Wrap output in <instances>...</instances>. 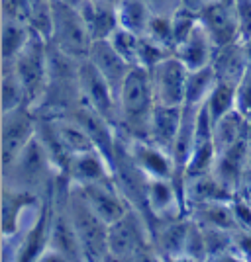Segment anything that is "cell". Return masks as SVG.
Returning a JSON list of instances; mask_svg holds the SVG:
<instances>
[{"label":"cell","instance_id":"6da1fadb","mask_svg":"<svg viewBox=\"0 0 251 262\" xmlns=\"http://www.w3.org/2000/svg\"><path fill=\"white\" fill-rule=\"evenodd\" d=\"M157 106L151 75L145 67H131L118 92V120L116 127L124 139H149V123Z\"/></svg>","mask_w":251,"mask_h":262},{"label":"cell","instance_id":"7a4b0ae2","mask_svg":"<svg viewBox=\"0 0 251 262\" xmlns=\"http://www.w3.org/2000/svg\"><path fill=\"white\" fill-rule=\"evenodd\" d=\"M2 170H4L2 172L4 186L22 190V192L40 194V196L49 194L55 180L61 176L42 139L37 137V133L10 163L2 166Z\"/></svg>","mask_w":251,"mask_h":262},{"label":"cell","instance_id":"3957f363","mask_svg":"<svg viewBox=\"0 0 251 262\" xmlns=\"http://www.w3.org/2000/svg\"><path fill=\"white\" fill-rule=\"evenodd\" d=\"M67 209L73 219L76 237L81 241V249L85 260H108V227L100 215L92 209L85 198L81 186L69 182L67 188Z\"/></svg>","mask_w":251,"mask_h":262},{"label":"cell","instance_id":"277c9868","mask_svg":"<svg viewBox=\"0 0 251 262\" xmlns=\"http://www.w3.org/2000/svg\"><path fill=\"white\" fill-rule=\"evenodd\" d=\"M108 252L112 260L157 258L149 219L131 208L120 221L108 227Z\"/></svg>","mask_w":251,"mask_h":262},{"label":"cell","instance_id":"5b68a950","mask_svg":"<svg viewBox=\"0 0 251 262\" xmlns=\"http://www.w3.org/2000/svg\"><path fill=\"white\" fill-rule=\"evenodd\" d=\"M12 65L16 69L18 77L22 80L26 94H28V106L37 110L44 102L49 86V55H47V39L40 33H33L30 43L24 47V51Z\"/></svg>","mask_w":251,"mask_h":262},{"label":"cell","instance_id":"8992f818","mask_svg":"<svg viewBox=\"0 0 251 262\" xmlns=\"http://www.w3.org/2000/svg\"><path fill=\"white\" fill-rule=\"evenodd\" d=\"M92 41L94 39L88 32L81 10L63 0H53V32L49 43L71 55L73 59L83 61L88 59Z\"/></svg>","mask_w":251,"mask_h":262},{"label":"cell","instance_id":"52a82bcc","mask_svg":"<svg viewBox=\"0 0 251 262\" xmlns=\"http://www.w3.org/2000/svg\"><path fill=\"white\" fill-rule=\"evenodd\" d=\"M153 92L157 104L163 106H185L188 69L175 53L165 57L149 69Z\"/></svg>","mask_w":251,"mask_h":262},{"label":"cell","instance_id":"ba28073f","mask_svg":"<svg viewBox=\"0 0 251 262\" xmlns=\"http://www.w3.org/2000/svg\"><path fill=\"white\" fill-rule=\"evenodd\" d=\"M79 88L81 98L87 102L90 108H94L100 116H104L116 125L118 120V96L114 88L108 84V80L96 71L88 59L81 61L79 67ZM118 129V127H116Z\"/></svg>","mask_w":251,"mask_h":262},{"label":"cell","instance_id":"9c48e42d","mask_svg":"<svg viewBox=\"0 0 251 262\" xmlns=\"http://www.w3.org/2000/svg\"><path fill=\"white\" fill-rule=\"evenodd\" d=\"M37 133V112L22 106L2 114V166L32 141Z\"/></svg>","mask_w":251,"mask_h":262},{"label":"cell","instance_id":"30bf717a","mask_svg":"<svg viewBox=\"0 0 251 262\" xmlns=\"http://www.w3.org/2000/svg\"><path fill=\"white\" fill-rule=\"evenodd\" d=\"M81 190H83L85 198L88 200V204L92 206V209L99 213L100 219L106 225L120 221L131 209L130 202L122 194L120 186L116 184L114 176L108 178V180H102V182L81 186Z\"/></svg>","mask_w":251,"mask_h":262},{"label":"cell","instance_id":"8fae6325","mask_svg":"<svg viewBox=\"0 0 251 262\" xmlns=\"http://www.w3.org/2000/svg\"><path fill=\"white\" fill-rule=\"evenodd\" d=\"M198 22L206 30L216 49L241 41L240 24H238V16H236L234 6L214 0L212 4H208L206 8L198 14Z\"/></svg>","mask_w":251,"mask_h":262},{"label":"cell","instance_id":"7c38bea8","mask_svg":"<svg viewBox=\"0 0 251 262\" xmlns=\"http://www.w3.org/2000/svg\"><path fill=\"white\" fill-rule=\"evenodd\" d=\"M190 217L183 213L177 217L157 219L151 223L153 247L157 258H185V243Z\"/></svg>","mask_w":251,"mask_h":262},{"label":"cell","instance_id":"4fadbf2b","mask_svg":"<svg viewBox=\"0 0 251 262\" xmlns=\"http://www.w3.org/2000/svg\"><path fill=\"white\" fill-rule=\"evenodd\" d=\"M247 155H249V135H245L243 139L234 143L228 149L220 151L216 155L214 166H212V172L216 174V178L228 188L234 196H238L241 192Z\"/></svg>","mask_w":251,"mask_h":262},{"label":"cell","instance_id":"5bb4252c","mask_svg":"<svg viewBox=\"0 0 251 262\" xmlns=\"http://www.w3.org/2000/svg\"><path fill=\"white\" fill-rule=\"evenodd\" d=\"M44 196L32 194V192H22L4 186L2 188V233L4 241H10L18 235H22V225L26 223V213L32 206L40 204Z\"/></svg>","mask_w":251,"mask_h":262},{"label":"cell","instance_id":"9a60e30c","mask_svg":"<svg viewBox=\"0 0 251 262\" xmlns=\"http://www.w3.org/2000/svg\"><path fill=\"white\" fill-rule=\"evenodd\" d=\"M147 211H149L151 223L157 219L177 217V215L186 213L183 196L171 178H149V182H147Z\"/></svg>","mask_w":251,"mask_h":262},{"label":"cell","instance_id":"2e32d148","mask_svg":"<svg viewBox=\"0 0 251 262\" xmlns=\"http://www.w3.org/2000/svg\"><path fill=\"white\" fill-rule=\"evenodd\" d=\"M88 61L108 80V84L114 88V92L118 96L124 80L131 71V65L116 51L112 41L110 39H94L90 45V51H88Z\"/></svg>","mask_w":251,"mask_h":262},{"label":"cell","instance_id":"e0dca14e","mask_svg":"<svg viewBox=\"0 0 251 262\" xmlns=\"http://www.w3.org/2000/svg\"><path fill=\"white\" fill-rule=\"evenodd\" d=\"M112 176H114L112 163L100 153L99 149L75 155L69 161V166H67V172H65L67 180L79 186L102 182V180H108Z\"/></svg>","mask_w":251,"mask_h":262},{"label":"cell","instance_id":"ac0fdd59","mask_svg":"<svg viewBox=\"0 0 251 262\" xmlns=\"http://www.w3.org/2000/svg\"><path fill=\"white\" fill-rule=\"evenodd\" d=\"M234 198L236 196L220 182L212 170L210 172H200V174L185 176V182H183V204H185V211H188V209L195 208V206H200V204L234 200Z\"/></svg>","mask_w":251,"mask_h":262},{"label":"cell","instance_id":"d6986e66","mask_svg":"<svg viewBox=\"0 0 251 262\" xmlns=\"http://www.w3.org/2000/svg\"><path fill=\"white\" fill-rule=\"evenodd\" d=\"M128 147H130L133 161L149 178H171L173 180L175 163L165 149L151 143L149 139H133V141H128Z\"/></svg>","mask_w":251,"mask_h":262},{"label":"cell","instance_id":"ffe728a7","mask_svg":"<svg viewBox=\"0 0 251 262\" xmlns=\"http://www.w3.org/2000/svg\"><path fill=\"white\" fill-rule=\"evenodd\" d=\"M79 10L83 14L92 39H110V35L120 28L116 4L108 0H85Z\"/></svg>","mask_w":251,"mask_h":262},{"label":"cell","instance_id":"44dd1931","mask_svg":"<svg viewBox=\"0 0 251 262\" xmlns=\"http://www.w3.org/2000/svg\"><path fill=\"white\" fill-rule=\"evenodd\" d=\"M183 112L185 106H163V104H157L153 110L149 123V141L159 145L169 155L183 121Z\"/></svg>","mask_w":251,"mask_h":262},{"label":"cell","instance_id":"7402d4cb","mask_svg":"<svg viewBox=\"0 0 251 262\" xmlns=\"http://www.w3.org/2000/svg\"><path fill=\"white\" fill-rule=\"evenodd\" d=\"M214 53H216V47L212 43L206 30L200 26V22H198V26L192 32L188 33V37L185 41H181L175 47V55L185 63L188 71L212 65Z\"/></svg>","mask_w":251,"mask_h":262},{"label":"cell","instance_id":"603a6c76","mask_svg":"<svg viewBox=\"0 0 251 262\" xmlns=\"http://www.w3.org/2000/svg\"><path fill=\"white\" fill-rule=\"evenodd\" d=\"M186 215L190 219H195L198 225L208 227V229L236 231L240 227L234 206H231V200L200 204V206H195V208L188 209Z\"/></svg>","mask_w":251,"mask_h":262},{"label":"cell","instance_id":"cb8c5ba5","mask_svg":"<svg viewBox=\"0 0 251 262\" xmlns=\"http://www.w3.org/2000/svg\"><path fill=\"white\" fill-rule=\"evenodd\" d=\"M251 121L241 114L238 108L222 116L218 121H214V143H216V155L224 149L231 147L234 143L249 135Z\"/></svg>","mask_w":251,"mask_h":262},{"label":"cell","instance_id":"d4e9b609","mask_svg":"<svg viewBox=\"0 0 251 262\" xmlns=\"http://www.w3.org/2000/svg\"><path fill=\"white\" fill-rule=\"evenodd\" d=\"M33 28L28 22L2 18V63H12L33 37Z\"/></svg>","mask_w":251,"mask_h":262},{"label":"cell","instance_id":"484cf974","mask_svg":"<svg viewBox=\"0 0 251 262\" xmlns=\"http://www.w3.org/2000/svg\"><path fill=\"white\" fill-rule=\"evenodd\" d=\"M218 82V75L214 65L200 67V69H192L188 71V78H186V104L190 106H202L210 92L214 90Z\"/></svg>","mask_w":251,"mask_h":262},{"label":"cell","instance_id":"4316f807","mask_svg":"<svg viewBox=\"0 0 251 262\" xmlns=\"http://www.w3.org/2000/svg\"><path fill=\"white\" fill-rule=\"evenodd\" d=\"M116 10H118L120 28L130 30L138 35H145L149 20L153 16V12L147 8L145 2H142V0H118Z\"/></svg>","mask_w":251,"mask_h":262},{"label":"cell","instance_id":"83f0119b","mask_svg":"<svg viewBox=\"0 0 251 262\" xmlns=\"http://www.w3.org/2000/svg\"><path fill=\"white\" fill-rule=\"evenodd\" d=\"M28 106V94L12 63H2V114Z\"/></svg>","mask_w":251,"mask_h":262},{"label":"cell","instance_id":"f1b7e54d","mask_svg":"<svg viewBox=\"0 0 251 262\" xmlns=\"http://www.w3.org/2000/svg\"><path fill=\"white\" fill-rule=\"evenodd\" d=\"M236 104H238V84L228 82V80H220V78L214 90L206 98V102H204V106L210 112L212 121H218L222 116L231 112L236 108Z\"/></svg>","mask_w":251,"mask_h":262},{"label":"cell","instance_id":"f546056e","mask_svg":"<svg viewBox=\"0 0 251 262\" xmlns=\"http://www.w3.org/2000/svg\"><path fill=\"white\" fill-rule=\"evenodd\" d=\"M110 41L116 47V51L130 63L131 67L138 65V57H140V43H142V35L118 28L116 32L110 35Z\"/></svg>","mask_w":251,"mask_h":262},{"label":"cell","instance_id":"4dcf8cb0","mask_svg":"<svg viewBox=\"0 0 251 262\" xmlns=\"http://www.w3.org/2000/svg\"><path fill=\"white\" fill-rule=\"evenodd\" d=\"M145 37L153 39L155 43L163 45L175 53V41H173V26H171V14H153Z\"/></svg>","mask_w":251,"mask_h":262},{"label":"cell","instance_id":"1f68e13d","mask_svg":"<svg viewBox=\"0 0 251 262\" xmlns=\"http://www.w3.org/2000/svg\"><path fill=\"white\" fill-rule=\"evenodd\" d=\"M171 26H173V41H175V47H177L181 41H185L186 37H188V33L198 26V14L186 10L183 6H179L171 14Z\"/></svg>","mask_w":251,"mask_h":262},{"label":"cell","instance_id":"d6a6232c","mask_svg":"<svg viewBox=\"0 0 251 262\" xmlns=\"http://www.w3.org/2000/svg\"><path fill=\"white\" fill-rule=\"evenodd\" d=\"M234 10L240 24V35L243 43L251 41V0H236Z\"/></svg>","mask_w":251,"mask_h":262},{"label":"cell","instance_id":"836d02e7","mask_svg":"<svg viewBox=\"0 0 251 262\" xmlns=\"http://www.w3.org/2000/svg\"><path fill=\"white\" fill-rule=\"evenodd\" d=\"M236 108L251 121V63L247 73L243 75L241 82L238 84V104H236Z\"/></svg>","mask_w":251,"mask_h":262},{"label":"cell","instance_id":"e575fe53","mask_svg":"<svg viewBox=\"0 0 251 262\" xmlns=\"http://www.w3.org/2000/svg\"><path fill=\"white\" fill-rule=\"evenodd\" d=\"M234 239V249L240 258H251V229L249 227H238L231 231Z\"/></svg>","mask_w":251,"mask_h":262},{"label":"cell","instance_id":"d590c367","mask_svg":"<svg viewBox=\"0 0 251 262\" xmlns=\"http://www.w3.org/2000/svg\"><path fill=\"white\" fill-rule=\"evenodd\" d=\"M153 14H173L181 6V0H142Z\"/></svg>","mask_w":251,"mask_h":262},{"label":"cell","instance_id":"8d00e7d4","mask_svg":"<svg viewBox=\"0 0 251 262\" xmlns=\"http://www.w3.org/2000/svg\"><path fill=\"white\" fill-rule=\"evenodd\" d=\"M214 0H181V6L186 8V10L195 12V14H200V12L206 8L208 4H212Z\"/></svg>","mask_w":251,"mask_h":262},{"label":"cell","instance_id":"74e56055","mask_svg":"<svg viewBox=\"0 0 251 262\" xmlns=\"http://www.w3.org/2000/svg\"><path fill=\"white\" fill-rule=\"evenodd\" d=\"M216 2H222V4H228V6H234L236 0H216Z\"/></svg>","mask_w":251,"mask_h":262},{"label":"cell","instance_id":"f35d334b","mask_svg":"<svg viewBox=\"0 0 251 262\" xmlns=\"http://www.w3.org/2000/svg\"><path fill=\"white\" fill-rule=\"evenodd\" d=\"M108 2H114V4H118V0H108Z\"/></svg>","mask_w":251,"mask_h":262}]
</instances>
